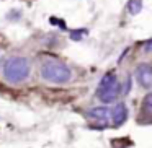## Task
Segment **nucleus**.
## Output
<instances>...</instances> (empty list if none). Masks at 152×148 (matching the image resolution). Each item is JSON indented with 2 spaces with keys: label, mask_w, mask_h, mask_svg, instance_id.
Returning a JSON list of instances; mask_svg holds the SVG:
<instances>
[{
  "label": "nucleus",
  "mask_w": 152,
  "mask_h": 148,
  "mask_svg": "<svg viewBox=\"0 0 152 148\" xmlns=\"http://www.w3.org/2000/svg\"><path fill=\"white\" fill-rule=\"evenodd\" d=\"M39 75L44 82L54 85H64L72 78L70 69L59 59H46L39 65Z\"/></svg>",
  "instance_id": "f257e3e1"
},
{
  "label": "nucleus",
  "mask_w": 152,
  "mask_h": 148,
  "mask_svg": "<svg viewBox=\"0 0 152 148\" xmlns=\"http://www.w3.org/2000/svg\"><path fill=\"white\" fill-rule=\"evenodd\" d=\"M2 72H4V78L8 83L18 85L30 77L31 65L28 62V59H25V57H10V59L5 60Z\"/></svg>",
  "instance_id": "f03ea898"
},
{
  "label": "nucleus",
  "mask_w": 152,
  "mask_h": 148,
  "mask_svg": "<svg viewBox=\"0 0 152 148\" xmlns=\"http://www.w3.org/2000/svg\"><path fill=\"white\" fill-rule=\"evenodd\" d=\"M119 93H121V85H119L115 72L105 73L98 83V88H96V98L105 104H110L118 98Z\"/></svg>",
  "instance_id": "7ed1b4c3"
},
{
  "label": "nucleus",
  "mask_w": 152,
  "mask_h": 148,
  "mask_svg": "<svg viewBox=\"0 0 152 148\" xmlns=\"http://www.w3.org/2000/svg\"><path fill=\"white\" fill-rule=\"evenodd\" d=\"M136 80L142 88L152 86V67L149 64H139L136 69Z\"/></svg>",
  "instance_id": "20e7f679"
},
{
  "label": "nucleus",
  "mask_w": 152,
  "mask_h": 148,
  "mask_svg": "<svg viewBox=\"0 0 152 148\" xmlns=\"http://www.w3.org/2000/svg\"><path fill=\"white\" fill-rule=\"evenodd\" d=\"M137 121L144 122V124L152 122V93H147V95L144 96V99H142Z\"/></svg>",
  "instance_id": "39448f33"
},
{
  "label": "nucleus",
  "mask_w": 152,
  "mask_h": 148,
  "mask_svg": "<svg viewBox=\"0 0 152 148\" xmlns=\"http://www.w3.org/2000/svg\"><path fill=\"white\" fill-rule=\"evenodd\" d=\"M110 119H111V122L116 127L124 124L126 119H128V106H126L124 103H118V104L111 109V112H110Z\"/></svg>",
  "instance_id": "423d86ee"
},
{
  "label": "nucleus",
  "mask_w": 152,
  "mask_h": 148,
  "mask_svg": "<svg viewBox=\"0 0 152 148\" xmlns=\"http://www.w3.org/2000/svg\"><path fill=\"white\" fill-rule=\"evenodd\" d=\"M110 112H111V109L105 108V106H100V108L88 109V111L85 112V116H87V117H90V119H95V121L105 122V121H108V119H110Z\"/></svg>",
  "instance_id": "0eeeda50"
},
{
  "label": "nucleus",
  "mask_w": 152,
  "mask_h": 148,
  "mask_svg": "<svg viewBox=\"0 0 152 148\" xmlns=\"http://www.w3.org/2000/svg\"><path fill=\"white\" fill-rule=\"evenodd\" d=\"M142 10V0H129L128 2V12L131 15H137Z\"/></svg>",
  "instance_id": "6e6552de"
},
{
  "label": "nucleus",
  "mask_w": 152,
  "mask_h": 148,
  "mask_svg": "<svg viewBox=\"0 0 152 148\" xmlns=\"http://www.w3.org/2000/svg\"><path fill=\"white\" fill-rule=\"evenodd\" d=\"M82 34H85V30H80V31H74L72 33V39H80V38H82Z\"/></svg>",
  "instance_id": "1a4fd4ad"
},
{
  "label": "nucleus",
  "mask_w": 152,
  "mask_h": 148,
  "mask_svg": "<svg viewBox=\"0 0 152 148\" xmlns=\"http://www.w3.org/2000/svg\"><path fill=\"white\" fill-rule=\"evenodd\" d=\"M144 51L145 52H152V39H149L147 43H144Z\"/></svg>",
  "instance_id": "9d476101"
}]
</instances>
